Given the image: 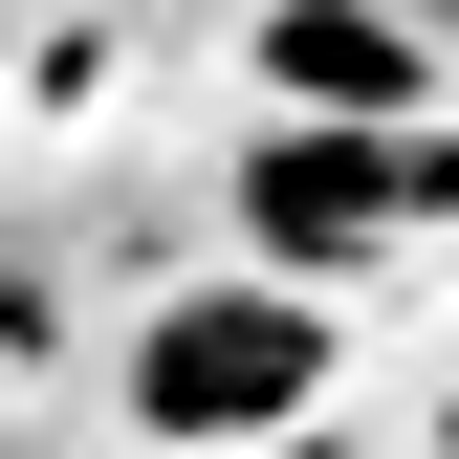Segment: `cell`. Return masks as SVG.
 <instances>
[{"label":"cell","instance_id":"obj_2","mask_svg":"<svg viewBox=\"0 0 459 459\" xmlns=\"http://www.w3.org/2000/svg\"><path fill=\"white\" fill-rule=\"evenodd\" d=\"M307 372H328V307L307 284H176V307L132 328V437H263V416H307Z\"/></svg>","mask_w":459,"mask_h":459},{"label":"cell","instance_id":"obj_1","mask_svg":"<svg viewBox=\"0 0 459 459\" xmlns=\"http://www.w3.org/2000/svg\"><path fill=\"white\" fill-rule=\"evenodd\" d=\"M437 197H459V153L416 132V109H284V132L241 153V241H263V284L394 263V241H416Z\"/></svg>","mask_w":459,"mask_h":459},{"label":"cell","instance_id":"obj_4","mask_svg":"<svg viewBox=\"0 0 459 459\" xmlns=\"http://www.w3.org/2000/svg\"><path fill=\"white\" fill-rule=\"evenodd\" d=\"M0 88H22V22H0Z\"/></svg>","mask_w":459,"mask_h":459},{"label":"cell","instance_id":"obj_3","mask_svg":"<svg viewBox=\"0 0 459 459\" xmlns=\"http://www.w3.org/2000/svg\"><path fill=\"white\" fill-rule=\"evenodd\" d=\"M263 88L284 109H416V22H394V0H284V22H263Z\"/></svg>","mask_w":459,"mask_h":459}]
</instances>
